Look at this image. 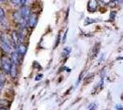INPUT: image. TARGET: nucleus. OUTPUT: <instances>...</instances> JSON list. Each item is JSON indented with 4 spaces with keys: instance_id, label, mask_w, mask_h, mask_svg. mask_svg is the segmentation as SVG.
<instances>
[{
    "instance_id": "f257e3e1",
    "label": "nucleus",
    "mask_w": 123,
    "mask_h": 110,
    "mask_svg": "<svg viewBox=\"0 0 123 110\" xmlns=\"http://www.w3.org/2000/svg\"><path fill=\"white\" fill-rule=\"evenodd\" d=\"M0 62H1V70L5 73H8L11 68V61L10 59L7 57L6 54H3L0 58Z\"/></svg>"
},
{
    "instance_id": "f03ea898",
    "label": "nucleus",
    "mask_w": 123,
    "mask_h": 110,
    "mask_svg": "<svg viewBox=\"0 0 123 110\" xmlns=\"http://www.w3.org/2000/svg\"><path fill=\"white\" fill-rule=\"evenodd\" d=\"M37 23H38V15H37L36 13H31L30 17L27 19V25H28V27L33 29V28H35Z\"/></svg>"
},
{
    "instance_id": "7ed1b4c3",
    "label": "nucleus",
    "mask_w": 123,
    "mask_h": 110,
    "mask_svg": "<svg viewBox=\"0 0 123 110\" xmlns=\"http://www.w3.org/2000/svg\"><path fill=\"white\" fill-rule=\"evenodd\" d=\"M16 47H17L16 48V52L18 53V55L20 57H23L27 52V51H28V45L25 44L24 42H22V43H19L18 45H17Z\"/></svg>"
},
{
    "instance_id": "20e7f679",
    "label": "nucleus",
    "mask_w": 123,
    "mask_h": 110,
    "mask_svg": "<svg viewBox=\"0 0 123 110\" xmlns=\"http://www.w3.org/2000/svg\"><path fill=\"white\" fill-rule=\"evenodd\" d=\"M19 13H20L21 17L24 18V19H28V17H30V15H31V9H30V7L28 6H21L20 9H19Z\"/></svg>"
},
{
    "instance_id": "39448f33",
    "label": "nucleus",
    "mask_w": 123,
    "mask_h": 110,
    "mask_svg": "<svg viewBox=\"0 0 123 110\" xmlns=\"http://www.w3.org/2000/svg\"><path fill=\"white\" fill-rule=\"evenodd\" d=\"M21 58L19 55H18V53L17 52H12L10 53V61H11V63L12 64H16V65H18V64H19L20 63V61H21Z\"/></svg>"
},
{
    "instance_id": "423d86ee",
    "label": "nucleus",
    "mask_w": 123,
    "mask_h": 110,
    "mask_svg": "<svg viewBox=\"0 0 123 110\" xmlns=\"http://www.w3.org/2000/svg\"><path fill=\"white\" fill-rule=\"evenodd\" d=\"M0 41L1 43H6V44H8L11 46V43H12V40H11V37H9L6 33L5 32H2L0 34Z\"/></svg>"
},
{
    "instance_id": "0eeeda50",
    "label": "nucleus",
    "mask_w": 123,
    "mask_h": 110,
    "mask_svg": "<svg viewBox=\"0 0 123 110\" xmlns=\"http://www.w3.org/2000/svg\"><path fill=\"white\" fill-rule=\"evenodd\" d=\"M12 17H13V19H14V21H15L17 24H19L21 21H22V19H23V17H21L19 11H18V10L14 11V12L12 13Z\"/></svg>"
},
{
    "instance_id": "6e6552de",
    "label": "nucleus",
    "mask_w": 123,
    "mask_h": 110,
    "mask_svg": "<svg viewBox=\"0 0 123 110\" xmlns=\"http://www.w3.org/2000/svg\"><path fill=\"white\" fill-rule=\"evenodd\" d=\"M9 74H10L11 78H16L18 76V65L16 64H12L11 65L10 71H9Z\"/></svg>"
},
{
    "instance_id": "1a4fd4ad",
    "label": "nucleus",
    "mask_w": 123,
    "mask_h": 110,
    "mask_svg": "<svg viewBox=\"0 0 123 110\" xmlns=\"http://www.w3.org/2000/svg\"><path fill=\"white\" fill-rule=\"evenodd\" d=\"M11 40H12V42L15 44V46L21 43L20 40H19V37H18V31H13L11 33Z\"/></svg>"
},
{
    "instance_id": "9d476101",
    "label": "nucleus",
    "mask_w": 123,
    "mask_h": 110,
    "mask_svg": "<svg viewBox=\"0 0 123 110\" xmlns=\"http://www.w3.org/2000/svg\"><path fill=\"white\" fill-rule=\"evenodd\" d=\"M89 10L90 12H95L98 8V1L97 0H89Z\"/></svg>"
},
{
    "instance_id": "9b49d317",
    "label": "nucleus",
    "mask_w": 123,
    "mask_h": 110,
    "mask_svg": "<svg viewBox=\"0 0 123 110\" xmlns=\"http://www.w3.org/2000/svg\"><path fill=\"white\" fill-rule=\"evenodd\" d=\"M1 50L5 53H11V46L6 43H1Z\"/></svg>"
},
{
    "instance_id": "f8f14e48",
    "label": "nucleus",
    "mask_w": 123,
    "mask_h": 110,
    "mask_svg": "<svg viewBox=\"0 0 123 110\" xmlns=\"http://www.w3.org/2000/svg\"><path fill=\"white\" fill-rule=\"evenodd\" d=\"M11 105V103L7 99H0V107H7Z\"/></svg>"
},
{
    "instance_id": "ddd939ff",
    "label": "nucleus",
    "mask_w": 123,
    "mask_h": 110,
    "mask_svg": "<svg viewBox=\"0 0 123 110\" xmlns=\"http://www.w3.org/2000/svg\"><path fill=\"white\" fill-rule=\"evenodd\" d=\"M12 5L14 6H21L20 5V0H10Z\"/></svg>"
},
{
    "instance_id": "4468645a",
    "label": "nucleus",
    "mask_w": 123,
    "mask_h": 110,
    "mask_svg": "<svg viewBox=\"0 0 123 110\" xmlns=\"http://www.w3.org/2000/svg\"><path fill=\"white\" fill-rule=\"evenodd\" d=\"M5 16H6L5 10H4L2 7H0V19L3 18V17H5Z\"/></svg>"
},
{
    "instance_id": "2eb2a0df",
    "label": "nucleus",
    "mask_w": 123,
    "mask_h": 110,
    "mask_svg": "<svg viewBox=\"0 0 123 110\" xmlns=\"http://www.w3.org/2000/svg\"><path fill=\"white\" fill-rule=\"evenodd\" d=\"M116 109L117 110H123V106L121 105H117V106H116Z\"/></svg>"
},
{
    "instance_id": "dca6fc26",
    "label": "nucleus",
    "mask_w": 123,
    "mask_h": 110,
    "mask_svg": "<svg viewBox=\"0 0 123 110\" xmlns=\"http://www.w3.org/2000/svg\"><path fill=\"white\" fill-rule=\"evenodd\" d=\"M26 2H27V0H20V5L21 6L26 5Z\"/></svg>"
},
{
    "instance_id": "f3484780",
    "label": "nucleus",
    "mask_w": 123,
    "mask_h": 110,
    "mask_svg": "<svg viewBox=\"0 0 123 110\" xmlns=\"http://www.w3.org/2000/svg\"><path fill=\"white\" fill-rule=\"evenodd\" d=\"M3 86H4V84L0 82V93H1V91H2V88H3Z\"/></svg>"
},
{
    "instance_id": "a211bd4d",
    "label": "nucleus",
    "mask_w": 123,
    "mask_h": 110,
    "mask_svg": "<svg viewBox=\"0 0 123 110\" xmlns=\"http://www.w3.org/2000/svg\"><path fill=\"white\" fill-rule=\"evenodd\" d=\"M90 77H91V80H93V78H94V74H92ZM89 82H90V78H88V81H87V83H89Z\"/></svg>"
},
{
    "instance_id": "6ab92c4d",
    "label": "nucleus",
    "mask_w": 123,
    "mask_h": 110,
    "mask_svg": "<svg viewBox=\"0 0 123 110\" xmlns=\"http://www.w3.org/2000/svg\"><path fill=\"white\" fill-rule=\"evenodd\" d=\"M0 110H8V109H6L5 107H0Z\"/></svg>"
},
{
    "instance_id": "aec40b11",
    "label": "nucleus",
    "mask_w": 123,
    "mask_h": 110,
    "mask_svg": "<svg viewBox=\"0 0 123 110\" xmlns=\"http://www.w3.org/2000/svg\"><path fill=\"white\" fill-rule=\"evenodd\" d=\"M6 0H0V3H5Z\"/></svg>"
},
{
    "instance_id": "412c9836",
    "label": "nucleus",
    "mask_w": 123,
    "mask_h": 110,
    "mask_svg": "<svg viewBox=\"0 0 123 110\" xmlns=\"http://www.w3.org/2000/svg\"><path fill=\"white\" fill-rule=\"evenodd\" d=\"M113 2H116V1H118V0H112Z\"/></svg>"
}]
</instances>
